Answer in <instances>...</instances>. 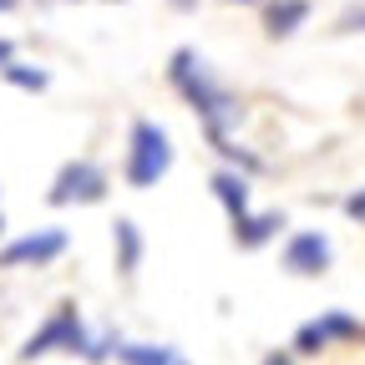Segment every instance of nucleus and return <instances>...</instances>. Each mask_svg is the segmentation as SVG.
<instances>
[{"label": "nucleus", "mask_w": 365, "mask_h": 365, "mask_svg": "<svg viewBox=\"0 0 365 365\" xmlns=\"http://www.w3.org/2000/svg\"><path fill=\"white\" fill-rule=\"evenodd\" d=\"M11 61H16V46H11V41H0V71H6Z\"/></svg>", "instance_id": "obj_17"}, {"label": "nucleus", "mask_w": 365, "mask_h": 365, "mask_svg": "<svg viewBox=\"0 0 365 365\" xmlns=\"http://www.w3.org/2000/svg\"><path fill=\"white\" fill-rule=\"evenodd\" d=\"M0 228H6V223H0Z\"/></svg>", "instance_id": "obj_21"}, {"label": "nucleus", "mask_w": 365, "mask_h": 365, "mask_svg": "<svg viewBox=\"0 0 365 365\" xmlns=\"http://www.w3.org/2000/svg\"><path fill=\"white\" fill-rule=\"evenodd\" d=\"M279 228H284V213H279V208L249 213V218L234 223V244H239V249H259V244H269L274 234H279Z\"/></svg>", "instance_id": "obj_9"}, {"label": "nucleus", "mask_w": 365, "mask_h": 365, "mask_svg": "<svg viewBox=\"0 0 365 365\" xmlns=\"http://www.w3.org/2000/svg\"><path fill=\"white\" fill-rule=\"evenodd\" d=\"M340 31H365V6L345 11V16H340Z\"/></svg>", "instance_id": "obj_14"}, {"label": "nucleus", "mask_w": 365, "mask_h": 365, "mask_svg": "<svg viewBox=\"0 0 365 365\" xmlns=\"http://www.w3.org/2000/svg\"><path fill=\"white\" fill-rule=\"evenodd\" d=\"M350 335H360V319H355V314H345V309H325L319 319H309V325H299V330H294V350H299V355H319L325 345L350 340Z\"/></svg>", "instance_id": "obj_6"}, {"label": "nucleus", "mask_w": 365, "mask_h": 365, "mask_svg": "<svg viewBox=\"0 0 365 365\" xmlns=\"http://www.w3.org/2000/svg\"><path fill=\"white\" fill-rule=\"evenodd\" d=\"M345 213H350V218H365V188H360V193H350V198H345Z\"/></svg>", "instance_id": "obj_15"}, {"label": "nucleus", "mask_w": 365, "mask_h": 365, "mask_svg": "<svg viewBox=\"0 0 365 365\" xmlns=\"http://www.w3.org/2000/svg\"><path fill=\"white\" fill-rule=\"evenodd\" d=\"M304 21H309V0H274V6L264 11L269 36H294Z\"/></svg>", "instance_id": "obj_10"}, {"label": "nucleus", "mask_w": 365, "mask_h": 365, "mask_svg": "<svg viewBox=\"0 0 365 365\" xmlns=\"http://www.w3.org/2000/svg\"><path fill=\"white\" fill-rule=\"evenodd\" d=\"M330 259H335V249H330V239L319 234V228H299V234H289V244H284V269L294 279H319V274L330 269Z\"/></svg>", "instance_id": "obj_5"}, {"label": "nucleus", "mask_w": 365, "mask_h": 365, "mask_svg": "<svg viewBox=\"0 0 365 365\" xmlns=\"http://www.w3.org/2000/svg\"><path fill=\"white\" fill-rule=\"evenodd\" d=\"M239 6H254V0H239Z\"/></svg>", "instance_id": "obj_20"}, {"label": "nucleus", "mask_w": 365, "mask_h": 365, "mask_svg": "<svg viewBox=\"0 0 365 365\" xmlns=\"http://www.w3.org/2000/svg\"><path fill=\"white\" fill-rule=\"evenodd\" d=\"M264 365H294V355H289V350H269Z\"/></svg>", "instance_id": "obj_16"}, {"label": "nucleus", "mask_w": 365, "mask_h": 365, "mask_svg": "<svg viewBox=\"0 0 365 365\" xmlns=\"http://www.w3.org/2000/svg\"><path fill=\"white\" fill-rule=\"evenodd\" d=\"M61 249H66V234H61V228H41V234H26V239H16V244L0 249V264H6V269H21V264H51Z\"/></svg>", "instance_id": "obj_7"}, {"label": "nucleus", "mask_w": 365, "mask_h": 365, "mask_svg": "<svg viewBox=\"0 0 365 365\" xmlns=\"http://www.w3.org/2000/svg\"><path fill=\"white\" fill-rule=\"evenodd\" d=\"M0 76H6L11 86H21V91H46V81H51L46 71H36V66H21V61H11V66L0 71Z\"/></svg>", "instance_id": "obj_13"}, {"label": "nucleus", "mask_w": 365, "mask_h": 365, "mask_svg": "<svg viewBox=\"0 0 365 365\" xmlns=\"http://www.w3.org/2000/svg\"><path fill=\"white\" fill-rule=\"evenodd\" d=\"M117 360H122V365H182V360L173 355V345H122Z\"/></svg>", "instance_id": "obj_12"}, {"label": "nucleus", "mask_w": 365, "mask_h": 365, "mask_svg": "<svg viewBox=\"0 0 365 365\" xmlns=\"http://www.w3.org/2000/svg\"><path fill=\"white\" fill-rule=\"evenodd\" d=\"M208 188H213V198L223 203V213L234 218V223L249 218V178H244V173H213Z\"/></svg>", "instance_id": "obj_8"}, {"label": "nucleus", "mask_w": 365, "mask_h": 365, "mask_svg": "<svg viewBox=\"0 0 365 365\" xmlns=\"http://www.w3.org/2000/svg\"><path fill=\"white\" fill-rule=\"evenodd\" d=\"M112 249H117V269L132 274L137 259H143V234H137L132 218H117V223H112Z\"/></svg>", "instance_id": "obj_11"}, {"label": "nucleus", "mask_w": 365, "mask_h": 365, "mask_svg": "<svg viewBox=\"0 0 365 365\" xmlns=\"http://www.w3.org/2000/svg\"><path fill=\"white\" fill-rule=\"evenodd\" d=\"M46 198H51L56 208H66V203H102L107 198V173L97 163L76 158V163H66L56 173V182H51V193H46Z\"/></svg>", "instance_id": "obj_4"}, {"label": "nucleus", "mask_w": 365, "mask_h": 365, "mask_svg": "<svg viewBox=\"0 0 365 365\" xmlns=\"http://www.w3.org/2000/svg\"><path fill=\"white\" fill-rule=\"evenodd\" d=\"M173 6H178V11H188V6H198V0H173Z\"/></svg>", "instance_id": "obj_18"}, {"label": "nucleus", "mask_w": 365, "mask_h": 365, "mask_svg": "<svg viewBox=\"0 0 365 365\" xmlns=\"http://www.w3.org/2000/svg\"><path fill=\"white\" fill-rule=\"evenodd\" d=\"M168 81L182 91V102H188L198 117H203V127H208V143H228V127H239V117H244V107H239V97L228 91L213 71H208V61L198 56V51H173V61H168Z\"/></svg>", "instance_id": "obj_1"}, {"label": "nucleus", "mask_w": 365, "mask_h": 365, "mask_svg": "<svg viewBox=\"0 0 365 365\" xmlns=\"http://www.w3.org/2000/svg\"><path fill=\"white\" fill-rule=\"evenodd\" d=\"M11 6H16V0H0V11H11Z\"/></svg>", "instance_id": "obj_19"}, {"label": "nucleus", "mask_w": 365, "mask_h": 365, "mask_svg": "<svg viewBox=\"0 0 365 365\" xmlns=\"http://www.w3.org/2000/svg\"><path fill=\"white\" fill-rule=\"evenodd\" d=\"M173 168V137L168 127H158L153 117H137L132 132H127V182L132 188H153V182H163Z\"/></svg>", "instance_id": "obj_2"}, {"label": "nucleus", "mask_w": 365, "mask_h": 365, "mask_svg": "<svg viewBox=\"0 0 365 365\" xmlns=\"http://www.w3.org/2000/svg\"><path fill=\"white\" fill-rule=\"evenodd\" d=\"M51 350H66V355H91V335L81 325V314L76 304H56L51 319L21 345V360H41V355H51Z\"/></svg>", "instance_id": "obj_3"}]
</instances>
